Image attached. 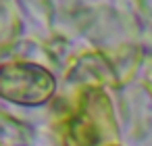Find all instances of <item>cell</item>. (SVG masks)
I'll list each match as a JSON object with an SVG mask.
<instances>
[{"mask_svg": "<svg viewBox=\"0 0 152 146\" xmlns=\"http://www.w3.org/2000/svg\"><path fill=\"white\" fill-rule=\"evenodd\" d=\"M54 92L52 75L38 65H11L0 69V96L19 104H42Z\"/></svg>", "mask_w": 152, "mask_h": 146, "instance_id": "cell-1", "label": "cell"}]
</instances>
